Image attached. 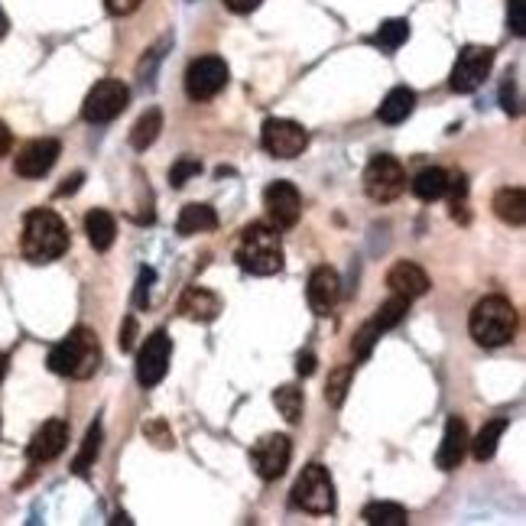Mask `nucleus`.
<instances>
[{"instance_id": "a19ab883", "label": "nucleus", "mask_w": 526, "mask_h": 526, "mask_svg": "<svg viewBox=\"0 0 526 526\" xmlns=\"http://www.w3.org/2000/svg\"><path fill=\"white\" fill-rule=\"evenodd\" d=\"M10 143H13V137H10V130L0 124V156H7V150H10Z\"/></svg>"}, {"instance_id": "e433bc0d", "label": "nucleus", "mask_w": 526, "mask_h": 526, "mask_svg": "<svg viewBox=\"0 0 526 526\" xmlns=\"http://www.w3.org/2000/svg\"><path fill=\"white\" fill-rule=\"evenodd\" d=\"M134 341H137V322L127 319V322H124V332H121V351L134 348Z\"/></svg>"}, {"instance_id": "b1692460", "label": "nucleus", "mask_w": 526, "mask_h": 526, "mask_svg": "<svg viewBox=\"0 0 526 526\" xmlns=\"http://www.w3.org/2000/svg\"><path fill=\"white\" fill-rule=\"evenodd\" d=\"M507 419H491V423H484V429L475 436V442H468L471 455L478 458V462H488V458H494L497 445H501V436L507 432Z\"/></svg>"}, {"instance_id": "ddd939ff", "label": "nucleus", "mask_w": 526, "mask_h": 526, "mask_svg": "<svg viewBox=\"0 0 526 526\" xmlns=\"http://www.w3.org/2000/svg\"><path fill=\"white\" fill-rule=\"evenodd\" d=\"M263 208H267V215L276 228H293L302 215V195L293 182L276 179L267 186V192H263Z\"/></svg>"}, {"instance_id": "7ed1b4c3", "label": "nucleus", "mask_w": 526, "mask_h": 526, "mask_svg": "<svg viewBox=\"0 0 526 526\" xmlns=\"http://www.w3.org/2000/svg\"><path fill=\"white\" fill-rule=\"evenodd\" d=\"M468 332L481 348H501L517 332V309L504 296H488L471 309Z\"/></svg>"}, {"instance_id": "4c0bfd02", "label": "nucleus", "mask_w": 526, "mask_h": 526, "mask_svg": "<svg viewBox=\"0 0 526 526\" xmlns=\"http://www.w3.org/2000/svg\"><path fill=\"white\" fill-rule=\"evenodd\" d=\"M263 4V0H225V7L231 10V13H251V10H257Z\"/></svg>"}, {"instance_id": "7c9ffc66", "label": "nucleus", "mask_w": 526, "mask_h": 526, "mask_svg": "<svg viewBox=\"0 0 526 526\" xmlns=\"http://www.w3.org/2000/svg\"><path fill=\"white\" fill-rule=\"evenodd\" d=\"M406 39H410V23H406V20H387V23H380L374 43L384 52H397Z\"/></svg>"}, {"instance_id": "6ab92c4d", "label": "nucleus", "mask_w": 526, "mask_h": 526, "mask_svg": "<svg viewBox=\"0 0 526 526\" xmlns=\"http://www.w3.org/2000/svg\"><path fill=\"white\" fill-rule=\"evenodd\" d=\"M179 312L192 322H215L221 312V299L215 293H208L202 286H192L179 299Z\"/></svg>"}, {"instance_id": "39448f33", "label": "nucleus", "mask_w": 526, "mask_h": 526, "mask_svg": "<svg viewBox=\"0 0 526 526\" xmlns=\"http://www.w3.org/2000/svg\"><path fill=\"white\" fill-rule=\"evenodd\" d=\"M406 189V169L403 163L397 160V156H387V153H380L374 156L371 163H367L364 169V192H367V199H374V202H393V199H400Z\"/></svg>"}, {"instance_id": "c756f323", "label": "nucleus", "mask_w": 526, "mask_h": 526, "mask_svg": "<svg viewBox=\"0 0 526 526\" xmlns=\"http://www.w3.org/2000/svg\"><path fill=\"white\" fill-rule=\"evenodd\" d=\"M101 439H104L101 423H91V426H88V436H85V442H82V452H78L75 465H72L75 475H88V468L95 465V458H98V452H101Z\"/></svg>"}, {"instance_id": "20e7f679", "label": "nucleus", "mask_w": 526, "mask_h": 526, "mask_svg": "<svg viewBox=\"0 0 526 526\" xmlns=\"http://www.w3.org/2000/svg\"><path fill=\"white\" fill-rule=\"evenodd\" d=\"M238 257L241 270L254 273V276H273L283 270V241L276 228L270 225H251L241 231V241H238Z\"/></svg>"}, {"instance_id": "f8f14e48", "label": "nucleus", "mask_w": 526, "mask_h": 526, "mask_svg": "<svg viewBox=\"0 0 526 526\" xmlns=\"http://www.w3.org/2000/svg\"><path fill=\"white\" fill-rule=\"evenodd\" d=\"M289 458H293V442L286 436H263L251 449V465L263 481H276L286 475Z\"/></svg>"}, {"instance_id": "0eeeda50", "label": "nucleus", "mask_w": 526, "mask_h": 526, "mask_svg": "<svg viewBox=\"0 0 526 526\" xmlns=\"http://www.w3.org/2000/svg\"><path fill=\"white\" fill-rule=\"evenodd\" d=\"M127 101H130V91L121 78H101V82L88 91V98L82 104V117L88 124H111L114 117H121Z\"/></svg>"}, {"instance_id": "f3484780", "label": "nucleus", "mask_w": 526, "mask_h": 526, "mask_svg": "<svg viewBox=\"0 0 526 526\" xmlns=\"http://www.w3.org/2000/svg\"><path fill=\"white\" fill-rule=\"evenodd\" d=\"M338 296H341V283H338V273L332 267H315L309 276V306L315 315H328L338 306Z\"/></svg>"}, {"instance_id": "79ce46f5", "label": "nucleus", "mask_w": 526, "mask_h": 526, "mask_svg": "<svg viewBox=\"0 0 526 526\" xmlns=\"http://www.w3.org/2000/svg\"><path fill=\"white\" fill-rule=\"evenodd\" d=\"M78 182H82V173H75L72 179H65V186L59 189V195H72L78 189Z\"/></svg>"}, {"instance_id": "a211bd4d", "label": "nucleus", "mask_w": 526, "mask_h": 526, "mask_svg": "<svg viewBox=\"0 0 526 526\" xmlns=\"http://www.w3.org/2000/svg\"><path fill=\"white\" fill-rule=\"evenodd\" d=\"M468 426L465 419L458 416H449V423H445V432H442V445H439V455H436V465L442 471H452L462 465V458L468 452Z\"/></svg>"}, {"instance_id": "58836bf2", "label": "nucleus", "mask_w": 526, "mask_h": 526, "mask_svg": "<svg viewBox=\"0 0 526 526\" xmlns=\"http://www.w3.org/2000/svg\"><path fill=\"white\" fill-rule=\"evenodd\" d=\"M296 371H299L302 377L315 374V354H299V358H296Z\"/></svg>"}, {"instance_id": "ea45409f", "label": "nucleus", "mask_w": 526, "mask_h": 526, "mask_svg": "<svg viewBox=\"0 0 526 526\" xmlns=\"http://www.w3.org/2000/svg\"><path fill=\"white\" fill-rule=\"evenodd\" d=\"M150 283H153V270H143V273H140V289H137V306H143V302H147Z\"/></svg>"}, {"instance_id": "bb28decb", "label": "nucleus", "mask_w": 526, "mask_h": 526, "mask_svg": "<svg viewBox=\"0 0 526 526\" xmlns=\"http://www.w3.org/2000/svg\"><path fill=\"white\" fill-rule=\"evenodd\" d=\"M364 523H371V526H406L410 523V514H406V507H400V504L374 501V504L364 507Z\"/></svg>"}, {"instance_id": "473e14b6", "label": "nucleus", "mask_w": 526, "mask_h": 526, "mask_svg": "<svg viewBox=\"0 0 526 526\" xmlns=\"http://www.w3.org/2000/svg\"><path fill=\"white\" fill-rule=\"evenodd\" d=\"M199 173H202V163L195 160V156H179L173 169H169V182H173V189H182L192 176H199Z\"/></svg>"}, {"instance_id": "2eb2a0df", "label": "nucleus", "mask_w": 526, "mask_h": 526, "mask_svg": "<svg viewBox=\"0 0 526 526\" xmlns=\"http://www.w3.org/2000/svg\"><path fill=\"white\" fill-rule=\"evenodd\" d=\"M59 153H62L59 140H33L17 153L13 169H17V176H23V179H43L49 169L56 166Z\"/></svg>"}, {"instance_id": "c85d7f7f", "label": "nucleus", "mask_w": 526, "mask_h": 526, "mask_svg": "<svg viewBox=\"0 0 526 526\" xmlns=\"http://www.w3.org/2000/svg\"><path fill=\"white\" fill-rule=\"evenodd\" d=\"M406 312H410V299H403V296H390L384 306H380L374 312V325L380 328V332H390V328H397L403 319H406Z\"/></svg>"}, {"instance_id": "f257e3e1", "label": "nucleus", "mask_w": 526, "mask_h": 526, "mask_svg": "<svg viewBox=\"0 0 526 526\" xmlns=\"http://www.w3.org/2000/svg\"><path fill=\"white\" fill-rule=\"evenodd\" d=\"M20 251L30 263L59 260L69 251V228H65V221L56 212H49V208H33V212L23 218Z\"/></svg>"}, {"instance_id": "dca6fc26", "label": "nucleus", "mask_w": 526, "mask_h": 526, "mask_svg": "<svg viewBox=\"0 0 526 526\" xmlns=\"http://www.w3.org/2000/svg\"><path fill=\"white\" fill-rule=\"evenodd\" d=\"M387 286H390L393 296H403V299L413 302V299H419V296L429 293V276H426L423 267H416V263L400 260V263H393V267H390Z\"/></svg>"}, {"instance_id": "6e6552de", "label": "nucleus", "mask_w": 526, "mask_h": 526, "mask_svg": "<svg viewBox=\"0 0 526 526\" xmlns=\"http://www.w3.org/2000/svg\"><path fill=\"white\" fill-rule=\"evenodd\" d=\"M494 69V49L488 46H465L458 52V59L452 65V91L458 95H471L484 85V78Z\"/></svg>"}, {"instance_id": "a878e982", "label": "nucleus", "mask_w": 526, "mask_h": 526, "mask_svg": "<svg viewBox=\"0 0 526 526\" xmlns=\"http://www.w3.org/2000/svg\"><path fill=\"white\" fill-rule=\"evenodd\" d=\"M445 189H449V173L439 166H432V169H423L416 179H413V192H416V199H423V202H439Z\"/></svg>"}, {"instance_id": "9d476101", "label": "nucleus", "mask_w": 526, "mask_h": 526, "mask_svg": "<svg viewBox=\"0 0 526 526\" xmlns=\"http://www.w3.org/2000/svg\"><path fill=\"white\" fill-rule=\"evenodd\" d=\"M260 143L270 156H276V160H293V156H299L309 147V134H306V127L296 121L270 117V121H263Z\"/></svg>"}, {"instance_id": "393cba45", "label": "nucleus", "mask_w": 526, "mask_h": 526, "mask_svg": "<svg viewBox=\"0 0 526 526\" xmlns=\"http://www.w3.org/2000/svg\"><path fill=\"white\" fill-rule=\"evenodd\" d=\"M163 130V111L160 108H150L147 114H140V121L134 124V130H130V147L134 150H150L156 137H160Z\"/></svg>"}, {"instance_id": "f03ea898", "label": "nucleus", "mask_w": 526, "mask_h": 526, "mask_svg": "<svg viewBox=\"0 0 526 526\" xmlns=\"http://www.w3.org/2000/svg\"><path fill=\"white\" fill-rule=\"evenodd\" d=\"M49 371L72 380H88L101 364V345L91 328H75L49 351Z\"/></svg>"}, {"instance_id": "9b49d317", "label": "nucleus", "mask_w": 526, "mask_h": 526, "mask_svg": "<svg viewBox=\"0 0 526 526\" xmlns=\"http://www.w3.org/2000/svg\"><path fill=\"white\" fill-rule=\"evenodd\" d=\"M169 358H173V338H169L163 328L160 332H153L147 341H143V348L137 354V380L140 387H156L169 371Z\"/></svg>"}, {"instance_id": "5701e85b", "label": "nucleus", "mask_w": 526, "mask_h": 526, "mask_svg": "<svg viewBox=\"0 0 526 526\" xmlns=\"http://www.w3.org/2000/svg\"><path fill=\"white\" fill-rule=\"evenodd\" d=\"M413 108H416V95L406 85H400V88H393L390 95L384 98V104H380V111H377V117L384 124H403L406 117L413 114Z\"/></svg>"}, {"instance_id": "1a4fd4ad", "label": "nucleus", "mask_w": 526, "mask_h": 526, "mask_svg": "<svg viewBox=\"0 0 526 526\" xmlns=\"http://www.w3.org/2000/svg\"><path fill=\"white\" fill-rule=\"evenodd\" d=\"M228 62L218 56H199L186 69V95L192 101H212L228 85Z\"/></svg>"}, {"instance_id": "72a5a7b5", "label": "nucleus", "mask_w": 526, "mask_h": 526, "mask_svg": "<svg viewBox=\"0 0 526 526\" xmlns=\"http://www.w3.org/2000/svg\"><path fill=\"white\" fill-rule=\"evenodd\" d=\"M507 13H510V30H514V36H523L526 33V0H510Z\"/></svg>"}, {"instance_id": "2f4dec72", "label": "nucleus", "mask_w": 526, "mask_h": 526, "mask_svg": "<svg viewBox=\"0 0 526 526\" xmlns=\"http://www.w3.org/2000/svg\"><path fill=\"white\" fill-rule=\"evenodd\" d=\"M351 377H354V367L345 364V367H335L332 374H328V387H325V400L332 406H341L348 397V387H351Z\"/></svg>"}, {"instance_id": "4468645a", "label": "nucleus", "mask_w": 526, "mask_h": 526, "mask_svg": "<svg viewBox=\"0 0 526 526\" xmlns=\"http://www.w3.org/2000/svg\"><path fill=\"white\" fill-rule=\"evenodd\" d=\"M65 445H69V426H65V419H46V423L33 432L30 445H26V458H30L33 465H46L65 452Z\"/></svg>"}, {"instance_id": "37998d69", "label": "nucleus", "mask_w": 526, "mask_h": 526, "mask_svg": "<svg viewBox=\"0 0 526 526\" xmlns=\"http://www.w3.org/2000/svg\"><path fill=\"white\" fill-rule=\"evenodd\" d=\"M7 30H10V20H7V13H4V10H0V39H4V36H7Z\"/></svg>"}, {"instance_id": "412c9836", "label": "nucleus", "mask_w": 526, "mask_h": 526, "mask_svg": "<svg viewBox=\"0 0 526 526\" xmlns=\"http://www.w3.org/2000/svg\"><path fill=\"white\" fill-rule=\"evenodd\" d=\"M218 228V215L212 205H186L179 212V221H176V231L182 238H192V234H208Z\"/></svg>"}, {"instance_id": "f704fd0d", "label": "nucleus", "mask_w": 526, "mask_h": 526, "mask_svg": "<svg viewBox=\"0 0 526 526\" xmlns=\"http://www.w3.org/2000/svg\"><path fill=\"white\" fill-rule=\"evenodd\" d=\"M140 4L143 0H104V7H108V13H114V17H127V13H134Z\"/></svg>"}, {"instance_id": "c9c22d12", "label": "nucleus", "mask_w": 526, "mask_h": 526, "mask_svg": "<svg viewBox=\"0 0 526 526\" xmlns=\"http://www.w3.org/2000/svg\"><path fill=\"white\" fill-rule=\"evenodd\" d=\"M143 432H147V436H156V439H160L156 445H163V449H169V445H173V436H166V426H163V423H150V426H143Z\"/></svg>"}, {"instance_id": "423d86ee", "label": "nucleus", "mask_w": 526, "mask_h": 526, "mask_svg": "<svg viewBox=\"0 0 526 526\" xmlns=\"http://www.w3.org/2000/svg\"><path fill=\"white\" fill-rule=\"evenodd\" d=\"M293 504L306 514H332L335 510V484L322 465L302 468V475L293 484Z\"/></svg>"}, {"instance_id": "cd10ccee", "label": "nucleus", "mask_w": 526, "mask_h": 526, "mask_svg": "<svg viewBox=\"0 0 526 526\" xmlns=\"http://www.w3.org/2000/svg\"><path fill=\"white\" fill-rule=\"evenodd\" d=\"M273 406L280 410V416L286 419L289 426H296L299 419H302V410H306V397H302V390L299 387H280L273 393Z\"/></svg>"}, {"instance_id": "4be33fe9", "label": "nucleus", "mask_w": 526, "mask_h": 526, "mask_svg": "<svg viewBox=\"0 0 526 526\" xmlns=\"http://www.w3.org/2000/svg\"><path fill=\"white\" fill-rule=\"evenodd\" d=\"M494 215L504 221V225L520 228L526 221V195L520 186H507L494 195Z\"/></svg>"}, {"instance_id": "aec40b11", "label": "nucleus", "mask_w": 526, "mask_h": 526, "mask_svg": "<svg viewBox=\"0 0 526 526\" xmlns=\"http://www.w3.org/2000/svg\"><path fill=\"white\" fill-rule=\"evenodd\" d=\"M85 234L95 251H111V244L117 238V221L108 208H91L85 215Z\"/></svg>"}]
</instances>
